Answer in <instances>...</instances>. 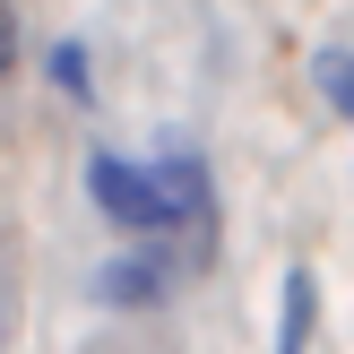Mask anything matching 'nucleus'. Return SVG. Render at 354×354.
I'll return each instance as SVG.
<instances>
[{
  "label": "nucleus",
  "instance_id": "nucleus-1",
  "mask_svg": "<svg viewBox=\"0 0 354 354\" xmlns=\"http://www.w3.org/2000/svg\"><path fill=\"white\" fill-rule=\"evenodd\" d=\"M86 199H95L104 225H121V234H138V242L173 234V190H165V173H156V165H130V156H113V147L86 156Z\"/></svg>",
  "mask_w": 354,
  "mask_h": 354
},
{
  "label": "nucleus",
  "instance_id": "nucleus-2",
  "mask_svg": "<svg viewBox=\"0 0 354 354\" xmlns=\"http://www.w3.org/2000/svg\"><path fill=\"white\" fill-rule=\"evenodd\" d=\"M173 277H182V251H130V259H104L95 268V303H113V311H156L173 294Z\"/></svg>",
  "mask_w": 354,
  "mask_h": 354
},
{
  "label": "nucleus",
  "instance_id": "nucleus-3",
  "mask_svg": "<svg viewBox=\"0 0 354 354\" xmlns=\"http://www.w3.org/2000/svg\"><path fill=\"white\" fill-rule=\"evenodd\" d=\"M311 320H320V286H311V268H286V294H277V354H303Z\"/></svg>",
  "mask_w": 354,
  "mask_h": 354
},
{
  "label": "nucleus",
  "instance_id": "nucleus-6",
  "mask_svg": "<svg viewBox=\"0 0 354 354\" xmlns=\"http://www.w3.org/2000/svg\"><path fill=\"white\" fill-rule=\"evenodd\" d=\"M9 69H17V9L0 0V78H9Z\"/></svg>",
  "mask_w": 354,
  "mask_h": 354
},
{
  "label": "nucleus",
  "instance_id": "nucleus-5",
  "mask_svg": "<svg viewBox=\"0 0 354 354\" xmlns=\"http://www.w3.org/2000/svg\"><path fill=\"white\" fill-rule=\"evenodd\" d=\"M44 69H52V86H61L69 104H86V52H78V44H52Z\"/></svg>",
  "mask_w": 354,
  "mask_h": 354
},
{
  "label": "nucleus",
  "instance_id": "nucleus-4",
  "mask_svg": "<svg viewBox=\"0 0 354 354\" xmlns=\"http://www.w3.org/2000/svg\"><path fill=\"white\" fill-rule=\"evenodd\" d=\"M311 78H320L328 113H337V121H354V52H346V44H320V52H311Z\"/></svg>",
  "mask_w": 354,
  "mask_h": 354
}]
</instances>
